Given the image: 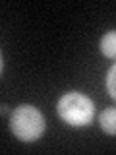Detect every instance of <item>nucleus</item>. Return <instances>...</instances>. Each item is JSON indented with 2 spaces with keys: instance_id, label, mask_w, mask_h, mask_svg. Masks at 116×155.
Segmentation results:
<instances>
[{
  "instance_id": "nucleus-5",
  "label": "nucleus",
  "mask_w": 116,
  "mask_h": 155,
  "mask_svg": "<svg viewBox=\"0 0 116 155\" xmlns=\"http://www.w3.org/2000/svg\"><path fill=\"white\" fill-rule=\"evenodd\" d=\"M106 89H108V93L112 99H116V64L110 68L108 76H106Z\"/></svg>"
},
{
  "instance_id": "nucleus-2",
  "label": "nucleus",
  "mask_w": 116,
  "mask_h": 155,
  "mask_svg": "<svg viewBox=\"0 0 116 155\" xmlns=\"http://www.w3.org/2000/svg\"><path fill=\"white\" fill-rule=\"evenodd\" d=\"M56 109H58L60 118L72 126L89 124L91 118H93V113H95L93 101L83 93H77V91H70V93L62 95Z\"/></svg>"
},
{
  "instance_id": "nucleus-3",
  "label": "nucleus",
  "mask_w": 116,
  "mask_h": 155,
  "mask_svg": "<svg viewBox=\"0 0 116 155\" xmlns=\"http://www.w3.org/2000/svg\"><path fill=\"white\" fill-rule=\"evenodd\" d=\"M99 124L101 128L105 130L106 134H116V109H105L101 113V118H99Z\"/></svg>"
},
{
  "instance_id": "nucleus-4",
  "label": "nucleus",
  "mask_w": 116,
  "mask_h": 155,
  "mask_svg": "<svg viewBox=\"0 0 116 155\" xmlns=\"http://www.w3.org/2000/svg\"><path fill=\"white\" fill-rule=\"evenodd\" d=\"M101 51L106 58H116V31H108L101 39Z\"/></svg>"
},
{
  "instance_id": "nucleus-1",
  "label": "nucleus",
  "mask_w": 116,
  "mask_h": 155,
  "mask_svg": "<svg viewBox=\"0 0 116 155\" xmlns=\"http://www.w3.org/2000/svg\"><path fill=\"white\" fill-rule=\"evenodd\" d=\"M10 126L21 142H35L45 132V118L33 105H21L10 116Z\"/></svg>"
}]
</instances>
